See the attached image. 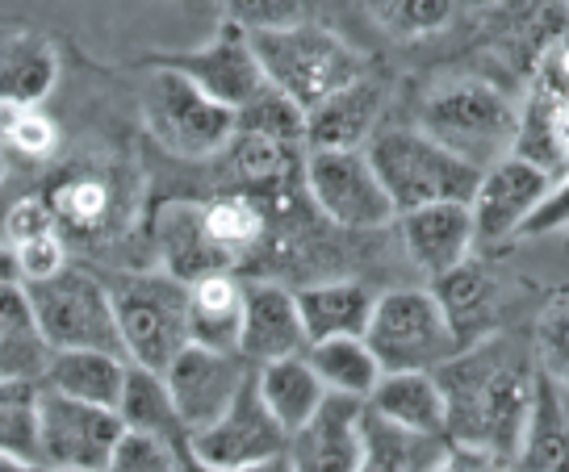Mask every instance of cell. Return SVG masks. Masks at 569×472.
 I'll return each instance as SVG.
<instances>
[{
    "label": "cell",
    "mask_w": 569,
    "mask_h": 472,
    "mask_svg": "<svg viewBox=\"0 0 569 472\" xmlns=\"http://www.w3.org/2000/svg\"><path fill=\"white\" fill-rule=\"evenodd\" d=\"M436 385L445 393V439L457 452L486 460L519 452L536 385V364L523 343L507 334L465 343L445 368H436Z\"/></svg>",
    "instance_id": "cell-1"
},
{
    "label": "cell",
    "mask_w": 569,
    "mask_h": 472,
    "mask_svg": "<svg viewBox=\"0 0 569 472\" xmlns=\"http://www.w3.org/2000/svg\"><path fill=\"white\" fill-rule=\"evenodd\" d=\"M415 130L469 163L473 172H486L516 151L519 109L507 92L486 80H452L427 92Z\"/></svg>",
    "instance_id": "cell-2"
},
{
    "label": "cell",
    "mask_w": 569,
    "mask_h": 472,
    "mask_svg": "<svg viewBox=\"0 0 569 472\" xmlns=\"http://www.w3.org/2000/svg\"><path fill=\"white\" fill-rule=\"evenodd\" d=\"M248 38L264 84L289 97L302 113H310L327 97H336L339 88L356 84L365 76V59L336 30L315 26V21H298L289 30Z\"/></svg>",
    "instance_id": "cell-3"
},
{
    "label": "cell",
    "mask_w": 569,
    "mask_h": 472,
    "mask_svg": "<svg viewBox=\"0 0 569 472\" xmlns=\"http://www.w3.org/2000/svg\"><path fill=\"white\" fill-rule=\"evenodd\" d=\"M109 289L122 355L130 368L163 376L168 364L193 343L189 327V284L172 280L168 272H130L118 277Z\"/></svg>",
    "instance_id": "cell-4"
},
{
    "label": "cell",
    "mask_w": 569,
    "mask_h": 472,
    "mask_svg": "<svg viewBox=\"0 0 569 472\" xmlns=\"http://www.w3.org/2000/svg\"><path fill=\"white\" fill-rule=\"evenodd\" d=\"M365 155L398 218L427 205H469L478 193L481 172L448 155L419 130H377Z\"/></svg>",
    "instance_id": "cell-5"
},
{
    "label": "cell",
    "mask_w": 569,
    "mask_h": 472,
    "mask_svg": "<svg viewBox=\"0 0 569 472\" xmlns=\"http://www.w3.org/2000/svg\"><path fill=\"white\" fill-rule=\"evenodd\" d=\"M365 348L390 376L445 368L461 351V339L431 289H390L377 298L373 318L365 327Z\"/></svg>",
    "instance_id": "cell-6"
},
{
    "label": "cell",
    "mask_w": 569,
    "mask_h": 472,
    "mask_svg": "<svg viewBox=\"0 0 569 472\" xmlns=\"http://www.w3.org/2000/svg\"><path fill=\"white\" fill-rule=\"evenodd\" d=\"M21 289L30 298L38 334L51 348V355L54 351H109V355H122L109 289L92 272L68 263L59 277L21 284Z\"/></svg>",
    "instance_id": "cell-7"
},
{
    "label": "cell",
    "mask_w": 569,
    "mask_h": 472,
    "mask_svg": "<svg viewBox=\"0 0 569 472\" xmlns=\"http://www.w3.org/2000/svg\"><path fill=\"white\" fill-rule=\"evenodd\" d=\"M142 122L160 151L177 159H213L234 139V113L197 92L184 76L151 63L142 84Z\"/></svg>",
    "instance_id": "cell-8"
},
{
    "label": "cell",
    "mask_w": 569,
    "mask_h": 472,
    "mask_svg": "<svg viewBox=\"0 0 569 472\" xmlns=\"http://www.w3.org/2000/svg\"><path fill=\"white\" fill-rule=\"evenodd\" d=\"M302 184L315 210L339 230H381L398 218L365 151H310Z\"/></svg>",
    "instance_id": "cell-9"
},
{
    "label": "cell",
    "mask_w": 569,
    "mask_h": 472,
    "mask_svg": "<svg viewBox=\"0 0 569 472\" xmlns=\"http://www.w3.org/2000/svg\"><path fill=\"white\" fill-rule=\"evenodd\" d=\"M284 435L256 393V372L222 419L184 439V455L206 472H251L284 460Z\"/></svg>",
    "instance_id": "cell-10"
},
{
    "label": "cell",
    "mask_w": 569,
    "mask_h": 472,
    "mask_svg": "<svg viewBox=\"0 0 569 472\" xmlns=\"http://www.w3.org/2000/svg\"><path fill=\"white\" fill-rule=\"evenodd\" d=\"M256 368L239 355V351H213V348H189L180 351L177 360L163 372V389L172 398L177 422L184 439L206 431L222 419L234 405V398L243 393V385L251 381Z\"/></svg>",
    "instance_id": "cell-11"
},
{
    "label": "cell",
    "mask_w": 569,
    "mask_h": 472,
    "mask_svg": "<svg viewBox=\"0 0 569 472\" xmlns=\"http://www.w3.org/2000/svg\"><path fill=\"white\" fill-rule=\"evenodd\" d=\"M122 439V419L113 410L59 398L38 389V464L59 472H101L113 443Z\"/></svg>",
    "instance_id": "cell-12"
},
{
    "label": "cell",
    "mask_w": 569,
    "mask_h": 472,
    "mask_svg": "<svg viewBox=\"0 0 569 472\" xmlns=\"http://www.w3.org/2000/svg\"><path fill=\"white\" fill-rule=\"evenodd\" d=\"M151 63L184 76L197 92H206L210 101H218V106L231 109V113H239V109L248 106V101H256L268 88L264 76H260V63H256V51H251V38L227 18L213 30L210 42H201L193 51L160 54Z\"/></svg>",
    "instance_id": "cell-13"
},
{
    "label": "cell",
    "mask_w": 569,
    "mask_h": 472,
    "mask_svg": "<svg viewBox=\"0 0 569 472\" xmlns=\"http://www.w3.org/2000/svg\"><path fill=\"white\" fill-rule=\"evenodd\" d=\"M552 175L507 155L502 163L486 168L478 180V193L469 201L473 218V243H502L516 239L519 227L528 222V213L540 205V197L549 193Z\"/></svg>",
    "instance_id": "cell-14"
},
{
    "label": "cell",
    "mask_w": 569,
    "mask_h": 472,
    "mask_svg": "<svg viewBox=\"0 0 569 472\" xmlns=\"http://www.w3.org/2000/svg\"><path fill=\"white\" fill-rule=\"evenodd\" d=\"M306 331L298 305H293V289H284L277 280H251L243 284V318H239V339L234 351L248 360L251 368L277 364V360H293L306 355Z\"/></svg>",
    "instance_id": "cell-15"
},
{
    "label": "cell",
    "mask_w": 569,
    "mask_h": 472,
    "mask_svg": "<svg viewBox=\"0 0 569 472\" xmlns=\"http://www.w3.org/2000/svg\"><path fill=\"white\" fill-rule=\"evenodd\" d=\"M360 419L365 402L327 393L322 405L284 443L289 472H356L360 469Z\"/></svg>",
    "instance_id": "cell-16"
},
{
    "label": "cell",
    "mask_w": 569,
    "mask_h": 472,
    "mask_svg": "<svg viewBox=\"0 0 569 472\" xmlns=\"http://www.w3.org/2000/svg\"><path fill=\"white\" fill-rule=\"evenodd\" d=\"M402 247H407L410 263L423 272L431 284L457 272L469 251H473V218L469 205H427V210L402 213L393 218Z\"/></svg>",
    "instance_id": "cell-17"
},
{
    "label": "cell",
    "mask_w": 569,
    "mask_h": 472,
    "mask_svg": "<svg viewBox=\"0 0 569 472\" xmlns=\"http://www.w3.org/2000/svg\"><path fill=\"white\" fill-rule=\"evenodd\" d=\"M386 106V88L360 76L356 84L339 88L322 106L306 113V147L310 151H365L377 134V118Z\"/></svg>",
    "instance_id": "cell-18"
},
{
    "label": "cell",
    "mask_w": 569,
    "mask_h": 472,
    "mask_svg": "<svg viewBox=\"0 0 569 472\" xmlns=\"http://www.w3.org/2000/svg\"><path fill=\"white\" fill-rule=\"evenodd\" d=\"M293 305L302 318L306 343L315 348L327 339H365L377 293L365 280H310L293 289Z\"/></svg>",
    "instance_id": "cell-19"
},
{
    "label": "cell",
    "mask_w": 569,
    "mask_h": 472,
    "mask_svg": "<svg viewBox=\"0 0 569 472\" xmlns=\"http://www.w3.org/2000/svg\"><path fill=\"white\" fill-rule=\"evenodd\" d=\"M4 243L18 260L21 284L51 280L68 268V234L47 205V197H21L18 205L4 213Z\"/></svg>",
    "instance_id": "cell-20"
},
{
    "label": "cell",
    "mask_w": 569,
    "mask_h": 472,
    "mask_svg": "<svg viewBox=\"0 0 569 472\" xmlns=\"http://www.w3.org/2000/svg\"><path fill=\"white\" fill-rule=\"evenodd\" d=\"M156 243H160V272L180 284H193L201 277L234 272L231 260L210 243L201 227V201H172L156 218Z\"/></svg>",
    "instance_id": "cell-21"
},
{
    "label": "cell",
    "mask_w": 569,
    "mask_h": 472,
    "mask_svg": "<svg viewBox=\"0 0 569 472\" xmlns=\"http://www.w3.org/2000/svg\"><path fill=\"white\" fill-rule=\"evenodd\" d=\"M59 80V51L34 26L0 21V101L42 106Z\"/></svg>",
    "instance_id": "cell-22"
},
{
    "label": "cell",
    "mask_w": 569,
    "mask_h": 472,
    "mask_svg": "<svg viewBox=\"0 0 569 472\" xmlns=\"http://www.w3.org/2000/svg\"><path fill=\"white\" fill-rule=\"evenodd\" d=\"M452 455V443L440 435H419L407 426L377 419L365 405L360 419V469L356 472H440Z\"/></svg>",
    "instance_id": "cell-23"
},
{
    "label": "cell",
    "mask_w": 569,
    "mask_h": 472,
    "mask_svg": "<svg viewBox=\"0 0 569 472\" xmlns=\"http://www.w3.org/2000/svg\"><path fill=\"white\" fill-rule=\"evenodd\" d=\"M126 372H130V364L122 355H109V351H54L38 389H51L59 398L97 405V410H118Z\"/></svg>",
    "instance_id": "cell-24"
},
{
    "label": "cell",
    "mask_w": 569,
    "mask_h": 472,
    "mask_svg": "<svg viewBox=\"0 0 569 472\" xmlns=\"http://www.w3.org/2000/svg\"><path fill=\"white\" fill-rule=\"evenodd\" d=\"M516 460L519 472H569V398L540 372Z\"/></svg>",
    "instance_id": "cell-25"
},
{
    "label": "cell",
    "mask_w": 569,
    "mask_h": 472,
    "mask_svg": "<svg viewBox=\"0 0 569 472\" xmlns=\"http://www.w3.org/2000/svg\"><path fill=\"white\" fill-rule=\"evenodd\" d=\"M365 405L393 426L445 439V393L436 385V372H390L377 381Z\"/></svg>",
    "instance_id": "cell-26"
},
{
    "label": "cell",
    "mask_w": 569,
    "mask_h": 472,
    "mask_svg": "<svg viewBox=\"0 0 569 472\" xmlns=\"http://www.w3.org/2000/svg\"><path fill=\"white\" fill-rule=\"evenodd\" d=\"M51 348L42 343L21 284H0V381H42Z\"/></svg>",
    "instance_id": "cell-27"
},
{
    "label": "cell",
    "mask_w": 569,
    "mask_h": 472,
    "mask_svg": "<svg viewBox=\"0 0 569 472\" xmlns=\"http://www.w3.org/2000/svg\"><path fill=\"white\" fill-rule=\"evenodd\" d=\"M256 393L264 410L277 419L284 435H293L298 426L310 422V414L322 405L327 389L315 376V368L306 364V355H293V360H277V364L256 368Z\"/></svg>",
    "instance_id": "cell-28"
},
{
    "label": "cell",
    "mask_w": 569,
    "mask_h": 472,
    "mask_svg": "<svg viewBox=\"0 0 569 472\" xmlns=\"http://www.w3.org/2000/svg\"><path fill=\"white\" fill-rule=\"evenodd\" d=\"M222 155H227V168L239 184L234 193H251L260 201H277L289 193L293 175L302 168L298 147H281V142L256 139V134H234Z\"/></svg>",
    "instance_id": "cell-29"
},
{
    "label": "cell",
    "mask_w": 569,
    "mask_h": 472,
    "mask_svg": "<svg viewBox=\"0 0 569 472\" xmlns=\"http://www.w3.org/2000/svg\"><path fill=\"white\" fill-rule=\"evenodd\" d=\"M201 227L210 234V243L239 268L251 260V251H260L268 239V201L251 193H218L201 201Z\"/></svg>",
    "instance_id": "cell-30"
},
{
    "label": "cell",
    "mask_w": 569,
    "mask_h": 472,
    "mask_svg": "<svg viewBox=\"0 0 569 472\" xmlns=\"http://www.w3.org/2000/svg\"><path fill=\"white\" fill-rule=\"evenodd\" d=\"M239 318H243V280L234 272L201 277L189 284V327L197 348L234 351Z\"/></svg>",
    "instance_id": "cell-31"
},
{
    "label": "cell",
    "mask_w": 569,
    "mask_h": 472,
    "mask_svg": "<svg viewBox=\"0 0 569 472\" xmlns=\"http://www.w3.org/2000/svg\"><path fill=\"white\" fill-rule=\"evenodd\" d=\"M306 364L315 368V376L322 381L327 393L336 398H352V402H369L377 381L386 376L381 364L373 360V351L365 348V339H327L306 348Z\"/></svg>",
    "instance_id": "cell-32"
},
{
    "label": "cell",
    "mask_w": 569,
    "mask_h": 472,
    "mask_svg": "<svg viewBox=\"0 0 569 472\" xmlns=\"http://www.w3.org/2000/svg\"><path fill=\"white\" fill-rule=\"evenodd\" d=\"M47 205L59 218L63 234H80V239L106 234L113 227V218H118V193H113V184L92 172L63 175L51 189V197H47Z\"/></svg>",
    "instance_id": "cell-33"
},
{
    "label": "cell",
    "mask_w": 569,
    "mask_h": 472,
    "mask_svg": "<svg viewBox=\"0 0 569 472\" xmlns=\"http://www.w3.org/2000/svg\"><path fill=\"white\" fill-rule=\"evenodd\" d=\"M113 414L122 419V431L156 435V439H168V443H180V448H184V431H180V422H177L172 398H168V389H163V376H156V372L130 368V372H126L122 402H118Z\"/></svg>",
    "instance_id": "cell-34"
},
{
    "label": "cell",
    "mask_w": 569,
    "mask_h": 472,
    "mask_svg": "<svg viewBox=\"0 0 569 472\" xmlns=\"http://www.w3.org/2000/svg\"><path fill=\"white\" fill-rule=\"evenodd\" d=\"M436 301L445 305L452 331L461 339V348L473 339V334L486 331L490 322V310H495V280L486 277V268L473 260H465L457 272H448L445 280H436Z\"/></svg>",
    "instance_id": "cell-35"
},
{
    "label": "cell",
    "mask_w": 569,
    "mask_h": 472,
    "mask_svg": "<svg viewBox=\"0 0 569 472\" xmlns=\"http://www.w3.org/2000/svg\"><path fill=\"white\" fill-rule=\"evenodd\" d=\"M234 134H256L281 147H306V113L277 88H264L256 101L234 113Z\"/></svg>",
    "instance_id": "cell-36"
},
{
    "label": "cell",
    "mask_w": 569,
    "mask_h": 472,
    "mask_svg": "<svg viewBox=\"0 0 569 472\" xmlns=\"http://www.w3.org/2000/svg\"><path fill=\"white\" fill-rule=\"evenodd\" d=\"M0 452L38 464V385L0 381Z\"/></svg>",
    "instance_id": "cell-37"
},
{
    "label": "cell",
    "mask_w": 569,
    "mask_h": 472,
    "mask_svg": "<svg viewBox=\"0 0 569 472\" xmlns=\"http://www.w3.org/2000/svg\"><path fill=\"white\" fill-rule=\"evenodd\" d=\"M0 151L4 159H51L59 151V125L42 106L0 101Z\"/></svg>",
    "instance_id": "cell-38"
},
{
    "label": "cell",
    "mask_w": 569,
    "mask_h": 472,
    "mask_svg": "<svg viewBox=\"0 0 569 472\" xmlns=\"http://www.w3.org/2000/svg\"><path fill=\"white\" fill-rule=\"evenodd\" d=\"M536 372L569 398V293L552 301L536 327Z\"/></svg>",
    "instance_id": "cell-39"
},
{
    "label": "cell",
    "mask_w": 569,
    "mask_h": 472,
    "mask_svg": "<svg viewBox=\"0 0 569 472\" xmlns=\"http://www.w3.org/2000/svg\"><path fill=\"white\" fill-rule=\"evenodd\" d=\"M180 455H184L180 443L122 431V439L113 443V452H109L101 472H180Z\"/></svg>",
    "instance_id": "cell-40"
},
{
    "label": "cell",
    "mask_w": 569,
    "mask_h": 472,
    "mask_svg": "<svg viewBox=\"0 0 569 472\" xmlns=\"http://www.w3.org/2000/svg\"><path fill=\"white\" fill-rule=\"evenodd\" d=\"M452 18V4L440 0H398V4H377V21L398 38H419L448 26Z\"/></svg>",
    "instance_id": "cell-41"
},
{
    "label": "cell",
    "mask_w": 569,
    "mask_h": 472,
    "mask_svg": "<svg viewBox=\"0 0 569 472\" xmlns=\"http://www.w3.org/2000/svg\"><path fill=\"white\" fill-rule=\"evenodd\" d=\"M557 230H569V175L552 180L549 193L540 197V205L528 213V222L519 227L516 239H545V234H557Z\"/></svg>",
    "instance_id": "cell-42"
},
{
    "label": "cell",
    "mask_w": 569,
    "mask_h": 472,
    "mask_svg": "<svg viewBox=\"0 0 569 472\" xmlns=\"http://www.w3.org/2000/svg\"><path fill=\"white\" fill-rule=\"evenodd\" d=\"M552 147H557L561 163H569V97L552 101Z\"/></svg>",
    "instance_id": "cell-43"
},
{
    "label": "cell",
    "mask_w": 569,
    "mask_h": 472,
    "mask_svg": "<svg viewBox=\"0 0 569 472\" xmlns=\"http://www.w3.org/2000/svg\"><path fill=\"white\" fill-rule=\"evenodd\" d=\"M0 284H21L18 260H13V251H9V243H4V239H0Z\"/></svg>",
    "instance_id": "cell-44"
},
{
    "label": "cell",
    "mask_w": 569,
    "mask_h": 472,
    "mask_svg": "<svg viewBox=\"0 0 569 472\" xmlns=\"http://www.w3.org/2000/svg\"><path fill=\"white\" fill-rule=\"evenodd\" d=\"M0 472H42V464H30V460H18V455L0 452Z\"/></svg>",
    "instance_id": "cell-45"
},
{
    "label": "cell",
    "mask_w": 569,
    "mask_h": 472,
    "mask_svg": "<svg viewBox=\"0 0 569 472\" xmlns=\"http://www.w3.org/2000/svg\"><path fill=\"white\" fill-rule=\"evenodd\" d=\"M4 172H9V159H4V151H0V180H4Z\"/></svg>",
    "instance_id": "cell-46"
},
{
    "label": "cell",
    "mask_w": 569,
    "mask_h": 472,
    "mask_svg": "<svg viewBox=\"0 0 569 472\" xmlns=\"http://www.w3.org/2000/svg\"><path fill=\"white\" fill-rule=\"evenodd\" d=\"M561 175H569V163H566V172H561Z\"/></svg>",
    "instance_id": "cell-47"
},
{
    "label": "cell",
    "mask_w": 569,
    "mask_h": 472,
    "mask_svg": "<svg viewBox=\"0 0 569 472\" xmlns=\"http://www.w3.org/2000/svg\"><path fill=\"white\" fill-rule=\"evenodd\" d=\"M42 472H59V469H42Z\"/></svg>",
    "instance_id": "cell-48"
}]
</instances>
